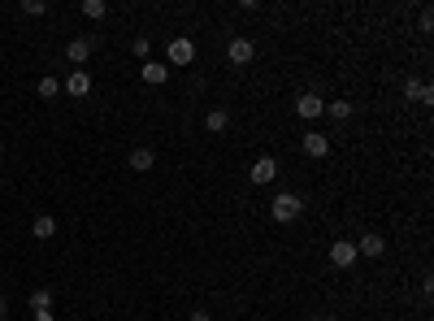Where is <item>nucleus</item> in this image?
Here are the masks:
<instances>
[{"label": "nucleus", "instance_id": "obj_15", "mask_svg": "<svg viewBox=\"0 0 434 321\" xmlns=\"http://www.w3.org/2000/svg\"><path fill=\"white\" fill-rule=\"evenodd\" d=\"M30 235H35V239H53L57 235V221L48 217V213H39L35 221H30Z\"/></svg>", "mask_w": 434, "mask_h": 321}, {"label": "nucleus", "instance_id": "obj_6", "mask_svg": "<svg viewBox=\"0 0 434 321\" xmlns=\"http://www.w3.org/2000/svg\"><path fill=\"white\" fill-rule=\"evenodd\" d=\"M226 57L235 61V66H248V61L256 57V44H252L248 35H235V39L226 44Z\"/></svg>", "mask_w": 434, "mask_h": 321}, {"label": "nucleus", "instance_id": "obj_7", "mask_svg": "<svg viewBox=\"0 0 434 321\" xmlns=\"http://www.w3.org/2000/svg\"><path fill=\"white\" fill-rule=\"evenodd\" d=\"M91 48H96V35H83V39H70V44H66V61H70V66H83V61L91 57Z\"/></svg>", "mask_w": 434, "mask_h": 321}, {"label": "nucleus", "instance_id": "obj_26", "mask_svg": "<svg viewBox=\"0 0 434 321\" xmlns=\"http://www.w3.org/2000/svg\"><path fill=\"white\" fill-rule=\"evenodd\" d=\"M0 152H5V139H0Z\"/></svg>", "mask_w": 434, "mask_h": 321}, {"label": "nucleus", "instance_id": "obj_17", "mask_svg": "<svg viewBox=\"0 0 434 321\" xmlns=\"http://www.w3.org/2000/svg\"><path fill=\"white\" fill-rule=\"evenodd\" d=\"M326 113H330L334 122H347V118H352V100H330Z\"/></svg>", "mask_w": 434, "mask_h": 321}, {"label": "nucleus", "instance_id": "obj_1", "mask_svg": "<svg viewBox=\"0 0 434 321\" xmlns=\"http://www.w3.org/2000/svg\"><path fill=\"white\" fill-rule=\"evenodd\" d=\"M300 213H304V200L296 196V191H278L274 204H269V217L274 221H296Z\"/></svg>", "mask_w": 434, "mask_h": 321}, {"label": "nucleus", "instance_id": "obj_9", "mask_svg": "<svg viewBox=\"0 0 434 321\" xmlns=\"http://www.w3.org/2000/svg\"><path fill=\"white\" fill-rule=\"evenodd\" d=\"M304 152H309L313 160H321V156L330 152V135H321V131H309V135H304Z\"/></svg>", "mask_w": 434, "mask_h": 321}, {"label": "nucleus", "instance_id": "obj_2", "mask_svg": "<svg viewBox=\"0 0 434 321\" xmlns=\"http://www.w3.org/2000/svg\"><path fill=\"white\" fill-rule=\"evenodd\" d=\"M191 61H196V44H191L187 35L165 44V66H191Z\"/></svg>", "mask_w": 434, "mask_h": 321}, {"label": "nucleus", "instance_id": "obj_5", "mask_svg": "<svg viewBox=\"0 0 434 321\" xmlns=\"http://www.w3.org/2000/svg\"><path fill=\"white\" fill-rule=\"evenodd\" d=\"M296 113H300L304 122H313V118H321V113H326V100H321L317 91H300V100H296Z\"/></svg>", "mask_w": 434, "mask_h": 321}, {"label": "nucleus", "instance_id": "obj_16", "mask_svg": "<svg viewBox=\"0 0 434 321\" xmlns=\"http://www.w3.org/2000/svg\"><path fill=\"white\" fill-rule=\"evenodd\" d=\"M35 91H39V100H57L61 95V78H39Z\"/></svg>", "mask_w": 434, "mask_h": 321}, {"label": "nucleus", "instance_id": "obj_11", "mask_svg": "<svg viewBox=\"0 0 434 321\" xmlns=\"http://www.w3.org/2000/svg\"><path fill=\"white\" fill-rule=\"evenodd\" d=\"M139 74H143V83L156 87V83H165V78H170V66H165V61H143Z\"/></svg>", "mask_w": 434, "mask_h": 321}, {"label": "nucleus", "instance_id": "obj_22", "mask_svg": "<svg viewBox=\"0 0 434 321\" xmlns=\"http://www.w3.org/2000/svg\"><path fill=\"white\" fill-rule=\"evenodd\" d=\"M422 30H426V35L434 30V13H430V9H422Z\"/></svg>", "mask_w": 434, "mask_h": 321}, {"label": "nucleus", "instance_id": "obj_25", "mask_svg": "<svg viewBox=\"0 0 434 321\" xmlns=\"http://www.w3.org/2000/svg\"><path fill=\"white\" fill-rule=\"evenodd\" d=\"M0 321H5V295H0Z\"/></svg>", "mask_w": 434, "mask_h": 321}, {"label": "nucleus", "instance_id": "obj_4", "mask_svg": "<svg viewBox=\"0 0 434 321\" xmlns=\"http://www.w3.org/2000/svg\"><path fill=\"white\" fill-rule=\"evenodd\" d=\"M356 261H361V256H356V244H352V239L330 244V265H334V269H352Z\"/></svg>", "mask_w": 434, "mask_h": 321}, {"label": "nucleus", "instance_id": "obj_13", "mask_svg": "<svg viewBox=\"0 0 434 321\" xmlns=\"http://www.w3.org/2000/svg\"><path fill=\"white\" fill-rule=\"evenodd\" d=\"M204 131H208V135H221V131H230V113H226V109H213V113L204 118Z\"/></svg>", "mask_w": 434, "mask_h": 321}, {"label": "nucleus", "instance_id": "obj_18", "mask_svg": "<svg viewBox=\"0 0 434 321\" xmlns=\"http://www.w3.org/2000/svg\"><path fill=\"white\" fill-rule=\"evenodd\" d=\"M105 13H109V5H105V0H83V18H91V22H100V18H105Z\"/></svg>", "mask_w": 434, "mask_h": 321}, {"label": "nucleus", "instance_id": "obj_19", "mask_svg": "<svg viewBox=\"0 0 434 321\" xmlns=\"http://www.w3.org/2000/svg\"><path fill=\"white\" fill-rule=\"evenodd\" d=\"M22 13H26V18H39V13H48V5H44V0H22Z\"/></svg>", "mask_w": 434, "mask_h": 321}, {"label": "nucleus", "instance_id": "obj_14", "mask_svg": "<svg viewBox=\"0 0 434 321\" xmlns=\"http://www.w3.org/2000/svg\"><path fill=\"white\" fill-rule=\"evenodd\" d=\"M30 313H53V291H48V286H39V291H30Z\"/></svg>", "mask_w": 434, "mask_h": 321}, {"label": "nucleus", "instance_id": "obj_24", "mask_svg": "<svg viewBox=\"0 0 434 321\" xmlns=\"http://www.w3.org/2000/svg\"><path fill=\"white\" fill-rule=\"evenodd\" d=\"M35 321H57V313H39V317H35Z\"/></svg>", "mask_w": 434, "mask_h": 321}, {"label": "nucleus", "instance_id": "obj_20", "mask_svg": "<svg viewBox=\"0 0 434 321\" xmlns=\"http://www.w3.org/2000/svg\"><path fill=\"white\" fill-rule=\"evenodd\" d=\"M131 53H135L139 61H148V53H152V39H143V35H139V39L131 44Z\"/></svg>", "mask_w": 434, "mask_h": 321}, {"label": "nucleus", "instance_id": "obj_8", "mask_svg": "<svg viewBox=\"0 0 434 321\" xmlns=\"http://www.w3.org/2000/svg\"><path fill=\"white\" fill-rule=\"evenodd\" d=\"M382 252H387V239H382V235L369 230V235H361V239H356V256H369V261H378Z\"/></svg>", "mask_w": 434, "mask_h": 321}, {"label": "nucleus", "instance_id": "obj_27", "mask_svg": "<svg viewBox=\"0 0 434 321\" xmlns=\"http://www.w3.org/2000/svg\"><path fill=\"white\" fill-rule=\"evenodd\" d=\"M326 321H339V317H326Z\"/></svg>", "mask_w": 434, "mask_h": 321}, {"label": "nucleus", "instance_id": "obj_21", "mask_svg": "<svg viewBox=\"0 0 434 321\" xmlns=\"http://www.w3.org/2000/svg\"><path fill=\"white\" fill-rule=\"evenodd\" d=\"M422 91H426V83H413V78H408V83H404V100H422Z\"/></svg>", "mask_w": 434, "mask_h": 321}, {"label": "nucleus", "instance_id": "obj_23", "mask_svg": "<svg viewBox=\"0 0 434 321\" xmlns=\"http://www.w3.org/2000/svg\"><path fill=\"white\" fill-rule=\"evenodd\" d=\"M187 321H213V317H208V313H204V309H196V313H191V317H187Z\"/></svg>", "mask_w": 434, "mask_h": 321}, {"label": "nucleus", "instance_id": "obj_12", "mask_svg": "<svg viewBox=\"0 0 434 321\" xmlns=\"http://www.w3.org/2000/svg\"><path fill=\"white\" fill-rule=\"evenodd\" d=\"M87 91H91V74L87 70H74L66 78V95H87Z\"/></svg>", "mask_w": 434, "mask_h": 321}, {"label": "nucleus", "instance_id": "obj_10", "mask_svg": "<svg viewBox=\"0 0 434 321\" xmlns=\"http://www.w3.org/2000/svg\"><path fill=\"white\" fill-rule=\"evenodd\" d=\"M126 160H131L135 174H148V169L156 165V152H152V148H131V156H126Z\"/></svg>", "mask_w": 434, "mask_h": 321}, {"label": "nucleus", "instance_id": "obj_3", "mask_svg": "<svg viewBox=\"0 0 434 321\" xmlns=\"http://www.w3.org/2000/svg\"><path fill=\"white\" fill-rule=\"evenodd\" d=\"M274 178H278V160H274V156H256L252 169H248V183L265 187V183H274Z\"/></svg>", "mask_w": 434, "mask_h": 321}]
</instances>
